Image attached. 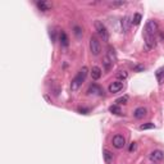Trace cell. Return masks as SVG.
<instances>
[{
    "mask_svg": "<svg viewBox=\"0 0 164 164\" xmlns=\"http://www.w3.org/2000/svg\"><path fill=\"white\" fill-rule=\"evenodd\" d=\"M59 40H60V45H62L63 47H67L69 45V38L67 36V33L64 31H62L59 33Z\"/></svg>",
    "mask_w": 164,
    "mask_h": 164,
    "instance_id": "12",
    "label": "cell"
},
{
    "mask_svg": "<svg viewBox=\"0 0 164 164\" xmlns=\"http://www.w3.org/2000/svg\"><path fill=\"white\" fill-rule=\"evenodd\" d=\"M135 149H136V144L132 142V144H131V146H130V151H133Z\"/></svg>",
    "mask_w": 164,
    "mask_h": 164,
    "instance_id": "26",
    "label": "cell"
},
{
    "mask_svg": "<svg viewBox=\"0 0 164 164\" xmlns=\"http://www.w3.org/2000/svg\"><path fill=\"white\" fill-rule=\"evenodd\" d=\"M87 92L89 94H94V95H103L104 94V90H103L99 85H96V83H92V85L89 87Z\"/></svg>",
    "mask_w": 164,
    "mask_h": 164,
    "instance_id": "10",
    "label": "cell"
},
{
    "mask_svg": "<svg viewBox=\"0 0 164 164\" xmlns=\"http://www.w3.org/2000/svg\"><path fill=\"white\" fill-rule=\"evenodd\" d=\"M115 76H117V78H119V80H126L128 77V73L126 72V70H119Z\"/></svg>",
    "mask_w": 164,
    "mask_h": 164,
    "instance_id": "20",
    "label": "cell"
},
{
    "mask_svg": "<svg viewBox=\"0 0 164 164\" xmlns=\"http://www.w3.org/2000/svg\"><path fill=\"white\" fill-rule=\"evenodd\" d=\"M87 72H89V69L86 68V67H82V68L78 70V73H77L76 77L72 80V82H70V90H72V92H76L77 90L82 86V83L85 82L86 77H87Z\"/></svg>",
    "mask_w": 164,
    "mask_h": 164,
    "instance_id": "1",
    "label": "cell"
},
{
    "mask_svg": "<svg viewBox=\"0 0 164 164\" xmlns=\"http://www.w3.org/2000/svg\"><path fill=\"white\" fill-rule=\"evenodd\" d=\"M146 114H147V109L144 107H139L133 110V117L136 119H142L144 117H146Z\"/></svg>",
    "mask_w": 164,
    "mask_h": 164,
    "instance_id": "8",
    "label": "cell"
},
{
    "mask_svg": "<svg viewBox=\"0 0 164 164\" xmlns=\"http://www.w3.org/2000/svg\"><path fill=\"white\" fill-rule=\"evenodd\" d=\"M75 33H76V36H81V33H82V31H81V28L78 27V26H76L75 27Z\"/></svg>",
    "mask_w": 164,
    "mask_h": 164,
    "instance_id": "24",
    "label": "cell"
},
{
    "mask_svg": "<svg viewBox=\"0 0 164 164\" xmlns=\"http://www.w3.org/2000/svg\"><path fill=\"white\" fill-rule=\"evenodd\" d=\"M101 69L99 68V67H92V69H91V77H92V80H94V81H98L99 78H100L101 77Z\"/></svg>",
    "mask_w": 164,
    "mask_h": 164,
    "instance_id": "13",
    "label": "cell"
},
{
    "mask_svg": "<svg viewBox=\"0 0 164 164\" xmlns=\"http://www.w3.org/2000/svg\"><path fill=\"white\" fill-rule=\"evenodd\" d=\"M109 110H110L112 113H114V114H121V113H122L121 107H119V105H117V104H115V105H112V107L109 108Z\"/></svg>",
    "mask_w": 164,
    "mask_h": 164,
    "instance_id": "18",
    "label": "cell"
},
{
    "mask_svg": "<svg viewBox=\"0 0 164 164\" xmlns=\"http://www.w3.org/2000/svg\"><path fill=\"white\" fill-rule=\"evenodd\" d=\"M141 14L140 13H135V15H133V19H132V24L135 26H137V24H140V22H141Z\"/></svg>",
    "mask_w": 164,
    "mask_h": 164,
    "instance_id": "17",
    "label": "cell"
},
{
    "mask_svg": "<svg viewBox=\"0 0 164 164\" xmlns=\"http://www.w3.org/2000/svg\"><path fill=\"white\" fill-rule=\"evenodd\" d=\"M135 69H136V70H144L145 68H144L142 66H137V67H135Z\"/></svg>",
    "mask_w": 164,
    "mask_h": 164,
    "instance_id": "27",
    "label": "cell"
},
{
    "mask_svg": "<svg viewBox=\"0 0 164 164\" xmlns=\"http://www.w3.org/2000/svg\"><path fill=\"white\" fill-rule=\"evenodd\" d=\"M36 5H37V8L40 9L41 12H47V10H50L51 9V4L49 1H37L36 3Z\"/></svg>",
    "mask_w": 164,
    "mask_h": 164,
    "instance_id": "11",
    "label": "cell"
},
{
    "mask_svg": "<svg viewBox=\"0 0 164 164\" xmlns=\"http://www.w3.org/2000/svg\"><path fill=\"white\" fill-rule=\"evenodd\" d=\"M144 37H145V46H146L147 50L155 47V45H156V37L155 36H144Z\"/></svg>",
    "mask_w": 164,
    "mask_h": 164,
    "instance_id": "9",
    "label": "cell"
},
{
    "mask_svg": "<svg viewBox=\"0 0 164 164\" xmlns=\"http://www.w3.org/2000/svg\"><path fill=\"white\" fill-rule=\"evenodd\" d=\"M127 101H128V96H127V95L122 96V98H119V99H117V100H115V103H117V105H122V104H126Z\"/></svg>",
    "mask_w": 164,
    "mask_h": 164,
    "instance_id": "21",
    "label": "cell"
},
{
    "mask_svg": "<svg viewBox=\"0 0 164 164\" xmlns=\"http://www.w3.org/2000/svg\"><path fill=\"white\" fill-rule=\"evenodd\" d=\"M90 50H91L92 55H99L100 54L101 45H100V41L98 40V37L91 36V38H90Z\"/></svg>",
    "mask_w": 164,
    "mask_h": 164,
    "instance_id": "4",
    "label": "cell"
},
{
    "mask_svg": "<svg viewBox=\"0 0 164 164\" xmlns=\"http://www.w3.org/2000/svg\"><path fill=\"white\" fill-rule=\"evenodd\" d=\"M112 144H113V146L115 149H122V147H124V145H126V139L122 135H115L113 137V140H112Z\"/></svg>",
    "mask_w": 164,
    "mask_h": 164,
    "instance_id": "5",
    "label": "cell"
},
{
    "mask_svg": "<svg viewBox=\"0 0 164 164\" xmlns=\"http://www.w3.org/2000/svg\"><path fill=\"white\" fill-rule=\"evenodd\" d=\"M103 64H104V67H105V69L107 70H110L112 69V67H113V64H114V62L112 59H109V58L105 55L104 57V59H103Z\"/></svg>",
    "mask_w": 164,
    "mask_h": 164,
    "instance_id": "14",
    "label": "cell"
},
{
    "mask_svg": "<svg viewBox=\"0 0 164 164\" xmlns=\"http://www.w3.org/2000/svg\"><path fill=\"white\" fill-rule=\"evenodd\" d=\"M103 155H104V159H105V163L107 164H110L112 162H113V154L109 151V150L105 149L104 151H103Z\"/></svg>",
    "mask_w": 164,
    "mask_h": 164,
    "instance_id": "15",
    "label": "cell"
},
{
    "mask_svg": "<svg viewBox=\"0 0 164 164\" xmlns=\"http://www.w3.org/2000/svg\"><path fill=\"white\" fill-rule=\"evenodd\" d=\"M164 159V153L162 150H154V151L150 153V160L151 162H162Z\"/></svg>",
    "mask_w": 164,
    "mask_h": 164,
    "instance_id": "7",
    "label": "cell"
},
{
    "mask_svg": "<svg viewBox=\"0 0 164 164\" xmlns=\"http://www.w3.org/2000/svg\"><path fill=\"white\" fill-rule=\"evenodd\" d=\"M153 128H155V126H154V123H144L140 126V130L144 131V130H153Z\"/></svg>",
    "mask_w": 164,
    "mask_h": 164,
    "instance_id": "19",
    "label": "cell"
},
{
    "mask_svg": "<svg viewBox=\"0 0 164 164\" xmlns=\"http://www.w3.org/2000/svg\"><path fill=\"white\" fill-rule=\"evenodd\" d=\"M159 31V26L158 22L154 21V19H150L149 22L145 26V31H144V36H155Z\"/></svg>",
    "mask_w": 164,
    "mask_h": 164,
    "instance_id": "2",
    "label": "cell"
},
{
    "mask_svg": "<svg viewBox=\"0 0 164 164\" xmlns=\"http://www.w3.org/2000/svg\"><path fill=\"white\" fill-rule=\"evenodd\" d=\"M95 28H96V32H98V35L103 38V41H108V40H109V32H108V30H107V27L103 24V22L96 21V22H95Z\"/></svg>",
    "mask_w": 164,
    "mask_h": 164,
    "instance_id": "3",
    "label": "cell"
},
{
    "mask_svg": "<svg viewBox=\"0 0 164 164\" xmlns=\"http://www.w3.org/2000/svg\"><path fill=\"white\" fill-rule=\"evenodd\" d=\"M131 23H132V22H130V18H128V17H124L123 19H122V30H123V32L128 31Z\"/></svg>",
    "mask_w": 164,
    "mask_h": 164,
    "instance_id": "16",
    "label": "cell"
},
{
    "mask_svg": "<svg viewBox=\"0 0 164 164\" xmlns=\"http://www.w3.org/2000/svg\"><path fill=\"white\" fill-rule=\"evenodd\" d=\"M155 76H156V78H158V81H162V78L164 76V67H163V68H159L158 70H156Z\"/></svg>",
    "mask_w": 164,
    "mask_h": 164,
    "instance_id": "22",
    "label": "cell"
},
{
    "mask_svg": "<svg viewBox=\"0 0 164 164\" xmlns=\"http://www.w3.org/2000/svg\"><path fill=\"white\" fill-rule=\"evenodd\" d=\"M78 110L81 112V113H83V114H87L89 113V109H85V108H80Z\"/></svg>",
    "mask_w": 164,
    "mask_h": 164,
    "instance_id": "25",
    "label": "cell"
},
{
    "mask_svg": "<svg viewBox=\"0 0 164 164\" xmlns=\"http://www.w3.org/2000/svg\"><path fill=\"white\" fill-rule=\"evenodd\" d=\"M124 4H126V1H113V3H110L112 6H121V5H124Z\"/></svg>",
    "mask_w": 164,
    "mask_h": 164,
    "instance_id": "23",
    "label": "cell"
},
{
    "mask_svg": "<svg viewBox=\"0 0 164 164\" xmlns=\"http://www.w3.org/2000/svg\"><path fill=\"white\" fill-rule=\"evenodd\" d=\"M123 87H124L123 82H121V81L112 82L110 85H109V92H112V94H117V92H119L121 90H123Z\"/></svg>",
    "mask_w": 164,
    "mask_h": 164,
    "instance_id": "6",
    "label": "cell"
}]
</instances>
